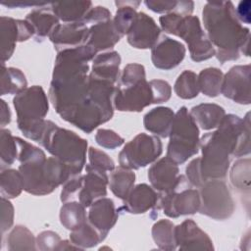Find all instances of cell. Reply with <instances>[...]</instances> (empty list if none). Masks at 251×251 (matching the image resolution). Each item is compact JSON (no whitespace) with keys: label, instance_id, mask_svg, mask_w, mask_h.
I'll return each mask as SVG.
<instances>
[{"label":"cell","instance_id":"bcb514c9","mask_svg":"<svg viewBox=\"0 0 251 251\" xmlns=\"http://www.w3.org/2000/svg\"><path fill=\"white\" fill-rule=\"evenodd\" d=\"M60 236L51 230H44L36 237V248L41 251L57 250L61 242Z\"/></svg>","mask_w":251,"mask_h":251},{"label":"cell","instance_id":"603a6c76","mask_svg":"<svg viewBox=\"0 0 251 251\" xmlns=\"http://www.w3.org/2000/svg\"><path fill=\"white\" fill-rule=\"evenodd\" d=\"M120 65L121 56L117 51L98 53L92 60L90 75L115 84L120 78Z\"/></svg>","mask_w":251,"mask_h":251},{"label":"cell","instance_id":"ffe728a7","mask_svg":"<svg viewBox=\"0 0 251 251\" xmlns=\"http://www.w3.org/2000/svg\"><path fill=\"white\" fill-rule=\"evenodd\" d=\"M88 38V25L81 22L59 24L49 35L57 52L85 45Z\"/></svg>","mask_w":251,"mask_h":251},{"label":"cell","instance_id":"681fc988","mask_svg":"<svg viewBox=\"0 0 251 251\" xmlns=\"http://www.w3.org/2000/svg\"><path fill=\"white\" fill-rule=\"evenodd\" d=\"M14 223V207L8 198L1 197V232L4 234Z\"/></svg>","mask_w":251,"mask_h":251},{"label":"cell","instance_id":"d6a6232c","mask_svg":"<svg viewBox=\"0 0 251 251\" xmlns=\"http://www.w3.org/2000/svg\"><path fill=\"white\" fill-rule=\"evenodd\" d=\"M152 237L159 249L173 251L176 249L175 225L170 220H160L152 226Z\"/></svg>","mask_w":251,"mask_h":251},{"label":"cell","instance_id":"4316f807","mask_svg":"<svg viewBox=\"0 0 251 251\" xmlns=\"http://www.w3.org/2000/svg\"><path fill=\"white\" fill-rule=\"evenodd\" d=\"M50 7L59 21L77 23L81 22L86 13L92 8V2L88 0L53 2L50 4Z\"/></svg>","mask_w":251,"mask_h":251},{"label":"cell","instance_id":"f1b7e54d","mask_svg":"<svg viewBox=\"0 0 251 251\" xmlns=\"http://www.w3.org/2000/svg\"><path fill=\"white\" fill-rule=\"evenodd\" d=\"M134 182L135 174L133 171L120 166L111 172L108 185L116 197L124 200L133 188Z\"/></svg>","mask_w":251,"mask_h":251},{"label":"cell","instance_id":"c3c4849f","mask_svg":"<svg viewBox=\"0 0 251 251\" xmlns=\"http://www.w3.org/2000/svg\"><path fill=\"white\" fill-rule=\"evenodd\" d=\"M185 177L190 185L199 188L205 180L202 177L200 170V157L193 159L185 169Z\"/></svg>","mask_w":251,"mask_h":251},{"label":"cell","instance_id":"8d00e7d4","mask_svg":"<svg viewBox=\"0 0 251 251\" xmlns=\"http://www.w3.org/2000/svg\"><path fill=\"white\" fill-rule=\"evenodd\" d=\"M174 91L181 99H193L197 97L200 92L197 75L189 70L183 71L175 82Z\"/></svg>","mask_w":251,"mask_h":251},{"label":"cell","instance_id":"ab89813d","mask_svg":"<svg viewBox=\"0 0 251 251\" xmlns=\"http://www.w3.org/2000/svg\"><path fill=\"white\" fill-rule=\"evenodd\" d=\"M70 240L75 246L81 250L94 247L102 242L98 231L88 223V221L79 228L71 231Z\"/></svg>","mask_w":251,"mask_h":251},{"label":"cell","instance_id":"f6af8a7d","mask_svg":"<svg viewBox=\"0 0 251 251\" xmlns=\"http://www.w3.org/2000/svg\"><path fill=\"white\" fill-rule=\"evenodd\" d=\"M149 83L153 93V104H161L167 102L171 98L172 87L168 81L163 79H152Z\"/></svg>","mask_w":251,"mask_h":251},{"label":"cell","instance_id":"e0dca14e","mask_svg":"<svg viewBox=\"0 0 251 251\" xmlns=\"http://www.w3.org/2000/svg\"><path fill=\"white\" fill-rule=\"evenodd\" d=\"M185 52L182 43L171 37L163 36L151 49V60L157 69L169 71L182 62Z\"/></svg>","mask_w":251,"mask_h":251},{"label":"cell","instance_id":"9a60e30c","mask_svg":"<svg viewBox=\"0 0 251 251\" xmlns=\"http://www.w3.org/2000/svg\"><path fill=\"white\" fill-rule=\"evenodd\" d=\"M160 34L161 28L156 22L146 13L139 12L126 33V39L136 49H152L158 42Z\"/></svg>","mask_w":251,"mask_h":251},{"label":"cell","instance_id":"52a82bcc","mask_svg":"<svg viewBox=\"0 0 251 251\" xmlns=\"http://www.w3.org/2000/svg\"><path fill=\"white\" fill-rule=\"evenodd\" d=\"M199 188L200 214L219 221L226 220L233 214L234 201L225 181L209 179Z\"/></svg>","mask_w":251,"mask_h":251},{"label":"cell","instance_id":"2e32d148","mask_svg":"<svg viewBox=\"0 0 251 251\" xmlns=\"http://www.w3.org/2000/svg\"><path fill=\"white\" fill-rule=\"evenodd\" d=\"M175 237L176 249L178 250H214L213 242L209 235L204 232L196 223L184 220L181 224L175 226Z\"/></svg>","mask_w":251,"mask_h":251},{"label":"cell","instance_id":"60d3db41","mask_svg":"<svg viewBox=\"0 0 251 251\" xmlns=\"http://www.w3.org/2000/svg\"><path fill=\"white\" fill-rule=\"evenodd\" d=\"M143 79H146L144 66L137 63H130L124 68L118 85H129Z\"/></svg>","mask_w":251,"mask_h":251},{"label":"cell","instance_id":"6da1fadb","mask_svg":"<svg viewBox=\"0 0 251 251\" xmlns=\"http://www.w3.org/2000/svg\"><path fill=\"white\" fill-rule=\"evenodd\" d=\"M200 170L205 181L223 179L229 169V158L250 154V113L243 119L226 115L215 131L200 139Z\"/></svg>","mask_w":251,"mask_h":251},{"label":"cell","instance_id":"4dcf8cb0","mask_svg":"<svg viewBox=\"0 0 251 251\" xmlns=\"http://www.w3.org/2000/svg\"><path fill=\"white\" fill-rule=\"evenodd\" d=\"M139 1H116L118 7L116 15L113 19V24L118 33L123 37L126 35L130 26L132 25L137 12L136 9L140 5Z\"/></svg>","mask_w":251,"mask_h":251},{"label":"cell","instance_id":"ee69618b","mask_svg":"<svg viewBox=\"0 0 251 251\" xmlns=\"http://www.w3.org/2000/svg\"><path fill=\"white\" fill-rule=\"evenodd\" d=\"M83 181V175L79 174L70 177L64 184L61 190L60 200L65 203L77 198V194L81 188Z\"/></svg>","mask_w":251,"mask_h":251},{"label":"cell","instance_id":"db71d44e","mask_svg":"<svg viewBox=\"0 0 251 251\" xmlns=\"http://www.w3.org/2000/svg\"><path fill=\"white\" fill-rule=\"evenodd\" d=\"M70 249H78V248L75 246L71 242V240H61L57 250H70Z\"/></svg>","mask_w":251,"mask_h":251},{"label":"cell","instance_id":"f546056e","mask_svg":"<svg viewBox=\"0 0 251 251\" xmlns=\"http://www.w3.org/2000/svg\"><path fill=\"white\" fill-rule=\"evenodd\" d=\"M27 87V80L24 73L13 67L7 68L1 63L0 94H19Z\"/></svg>","mask_w":251,"mask_h":251},{"label":"cell","instance_id":"ac0fdd59","mask_svg":"<svg viewBox=\"0 0 251 251\" xmlns=\"http://www.w3.org/2000/svg\"><path fill=\"white\" fill-rule=\"evenodd\" d=\"M85 172L86 174L83 175V181L77 194V199L87 208L97 199L106 197L109 176L106 172L91 166L89 163L85 165Z\"/></svg>","mask_w":251,"mask_h":251},{"label":"cell","instance_id":"7c38bea8","mask_svg":"<svg viewBox=\"0 0 251 251\" xmlns=\"http://www.w3.org/2000/svg\"><path fill=\"white\" fill-rule=\"evenodd\" d=\"M250 65H236L224 75L221 93L242 105H249L251 102L250 92Z\"/></svg>","mask_w":251,"mask_h":251},{"label":"cell","instance_id":"ba28073f","mask_svg":"<svg viewBox=\"0 0 251 251\" xmlns=\"http://www.w3.org/2000/svg\"><path fill=\"white\" fill-rule=\"evenodd\" d=\"M163 152V144L158 136L138 133L128 141L119 153L121 167L138 170L154 163Z\"/></svg>","mask_w":251,"mask_h":251},{"label":"cell","instance_id":"836d02e7","mask_svg":"<svg viewBox=\"0 0 251 251\" xmlns=\"http://www.w3.org/2000/svg\"><path fill=\"white\" fill-rule=\"evenodd\" d=\"M7 249L10 251L18 250H35L36 238L32 232L24 226H16L6 238Z\"/></svg>","mask_w":251,"mask_h":251},{"label":"cell","instance_id":"d4e9b609","mask_svg":"<svg viewBox=\"0 0 251 251\" xmlns=\"http://www.w3.org/2000/svg\"><path fill=\"white\" fill-rule=\"evenodd\" d=\"M48 5L50 4L33 9L25 17V20L34 29L36 39H43L46 36L49 37L55 26L59 25V19L55 16L51 7L47 8Z\"/></svg>","mask_w":251,"mask_h":251},{"label":"cell","instance_id":"f907efd6","mask_svg":"<svg viewBox=\"0 0 251 251\" xmlns=\"http://www.w3.org/2000/svg\"><path fill=\"white\" fill-rule=\"evenodd\" d=\"M251 3L250 1H241L239 2L237 8H235V14L238 21L242 24H250L251 19Z\"/></svg>","mask_w":251,"mask_h":251},{"label":"cell","instance_id":"e575fe53","mask_svg":"<svg viewBox=\"0 0 251 251\" xmlns=\"http://www.w3.org/2000/svg\"><path fill=\"white\" fill-rule=\"evenodd\" d=\"M0 190L2 197L12 199L18 197L24 190L23 177L19 170L4 169L0 175Z\"/></svg>","mask_w":251,"mask_h":251},{"label":"cell","instance_id":"8992f818","mask_svg":"<svg viewBox=\"0 0 251 251\" xmlns=\"http://www.w3.org/2000/svg\"><path fill=\"white\" fill-rule=\"evenodd\" d=\"M200 207L199 191L190 187V183L183 176L179 184L173 190L159 194L157 204L152 209V218L158 215L159 210L169 218H178L184 215H193Z\"/></svg>","mask_w":251,"mask_h":251},{"label":"cell","instance_id":"83f0119b","mask_svg":"<svg viewBox=\"0 0 251 251\" xmlns=\"http://www.w3.org/2000/svg\"><path fill=\"white\" fill-rule=\"evenodd\" d=\"M60 223L67 229L73 231L87 223L85 207L75 200L68 201L60 209Z\"/></svg>","mask_w":251,"mask_h":251},{"label":"cell","instance_id":"d6986e66","mask_svg":"<svg viewBox=\"0 0 251 251\" xmlns=\"http://www.w3.org/2000/svg\"><path fill=\"white\" fill-rule=\"evenodd\" d=\"M118 218L119 211L116 209L114 201L108 197L97 199L89 206L87 221L98 231L102 241L114 227Z\"/></svg>","mask_w":251,"mask_h":251},{"label":"cell","instance_id":"d590c367","mask_svg":"<svg viewBox=\"0 0 251 251\" xmlns=\"http://www.w3.org/2000/svg\"><path fill=\"white\" fill-rule=\"evenodd\" d=\"M250 159L246 158L234 162L229 174V178L234 188L247 195L250 192Z\"/></svg>","mask_w":251,"mask_h":251},{"label":"cell","instance_id":"7402d4cb","mask_svg":"<svg viewBox=\"0 0 251 251\" xmlns=\"http://www.w3.org/2000/svg\"><path fill=\"white\" fill-rule=\"evenodd\" d=\"M121 38L122 36L114 26L113 20H109L88 25V38L85 45L98 53L112 49Z\"/></svg>","mask_w":251,"mask_h":251},{"label":"cell","instance_id":"9c48e42d","mask_svg":"<svg viewBox=\"0 0 251 251\" xmlns=\"http://www.w3.org/2000/svg\"><path fill=\"white\" fill-rule=\"evenodd\" d=\"M175 35L183 39L194 62H202L216 55V50L201 27L198 17L182 16L177 24Z\"/></svg>","mask_w":251,"mask_h":251},{"label":"cell","instance_id":"f5cc1de1","mask_svg":"<svg viewBox=\"0 0 251 251\" xmlns=\"http://www.w3.org/2000/svg\"><path fill=\"white\" fill-rule=\"evenodd\" d=\"M0 109H1V126L4 127L11 122V112L8 104L5 102V100H0Z\"/></svg>","mask_w":251,"mask_h":251},{"label":"cell","instance_id":"44dd1931","mask_svg":"<svg viewBox=\"0 0 251 251\" xmlns=\"http://www.w3.org/2000/svg\"><path fill=\"white\" fill-rule=\"evenodd\" d=\"M159 199V193L146 183H139L130 190L124 199V205L120 210L130 214H143L152 210Z\"/></svg>","mask_w":251,"mask_h":251},{"label":"cell","instance_id":"7dc6e473","mask_svg":"<svg viewBox=\"0 0 251 251\" xmlns=\"http://www.w3.org/2000/svg\"><path fill=\"white\" fill-rule=\"evenodd\" d=\"M112 20L111 17V12L103 6H95L92 7L84 16L82 19L81 23L85 24L86 25H90L93 24L101 23V22H106Z\"/></svg>","mask_w":251,"mask_h":251},{"label":"cell","instance_id":"3957f363","mask_svg":"<svg viewBox=\"0 0 251 251\" xmlns=\"http://www.w3.org/2000/svg\"><path fill=\"white\" fill-rule=\"evenodd\" d=\"M17 114V125L28 139L39 142L46 127L49 101L44 89L39 85L26 87L13 99Z\"/></svg>","mask_w":251,"mask_h":251},{"label":"cell","instance_id":"1f68e13d","mask_svg":"<svg viewBox=\"0 0 251 251\" xmlns=\"http://www.w3.org/2000/svg\"><path fill=\"white\" fill-rule=\"evenodd\" d=\"M224 74L220 69L207 68L197 75L199 90L208 97H217L221 94Z\"/></svg>","mask_w":251,"mask_h":251},{"label":"cell","instance_id":"484cf974","mask_svg":"<svg viewBox=\"0 0 251 251\" xmlns=\"http://www.w3.org/2000/svg\"><path fill=\"white\" fill-rule=\"evenodd\" d=\"M189 113L197 126L204 130L217 128L226 116L225 109L214 103L199 104L192 107Z\"/></svg>","mask_w":251,"mask_h":251},{"label":"cell","instance_id":"f35d334b","mask_svg":"<svg viewBox=\"0 0 251 251\" xmlns=\"http://www.w3.org/2000/svg\"><path fill=\"white\" fill-rule=\"evenodd\" d=\"M18 159V144L16 136L11 131L2 127L0 130V162L1 170L7 169Z\"/></svg>","mask_w":251,"mask_h":251},{"label":"cell","instance_id":"816d5d0a","mask_svg":"<svg viewBox=\"0 0 251 251\" xmlns=\"http://www.w3.org/2000/svg\"><path fill=\"white\" fill-rule=\"evenodd\" d=\"M3 6H6L8 8H25V7H42L47 5L48 3H32L27 1H10V2H2Z\"/></svg>","mask_w":251,"mask_h":251},{"label":"cell","instance_id":"b9f144b4","mask_svg":"<svg viewBox=\"0 0 251 251\" xmlns=\"http://www.w3.org/2000/svg\"><path fill=\"white\" fill-rule=\"evenodd\" d=\"M89 164L104 172H112L115 167V162L104 151L94 147H89L87 151Z\"/></svg>","mask_w":251,"mask_h":251},{"label":"cell","instance_id":"4fadbf2b","mask_svg":"<svg viewBox=\"0 0 251 251\" xmlns=\"http://www.w3.org/2000/svg\"><path fill=\"white\" fill-rule=\"evenodd\" d=\"M182 177L177 164L167 156L155 161L148 170L149 181L159 194L175 189Z\"/></svg>","mask_w":251,"mask_h":251},{"label":"cell","instance_id":"74e56055","mask_svg":"<svg viewBox=\"0 0 251 251\" xmlns=\"http://www.w3.org/2000/svg\"><path fill=\"white\" fill-rule=\"evenodd\" d=\"M146 7L159 14H169V13H177L183 16L191 15L194 9V3L192 1H154L146 0L144 1Z\"/></svg>","mask_w":251,"mask_h":251},{"label":"cell","instance_id":"7a4b0ae2","mask_svg":"<svg viewBox=\"0 0 251 251\" xmlns=\"http://www.w3.org/2000/svg\"><path fill=\"white\" fill-rule=\"evenodd\" d=\"M202 16L207 37L220 63L235 61L240 54L249 56L250 30L238 21L230 1L207 2Z\"/></svg>","mask_w":251,"mask_h":251},{"label":"cell","instance_id":"5bb4252c","mask_svg":"<svg viewBox=\"0 0 251 251\" xmlns=\"http://www.w3.org/2000/svg\"><path fill=\"white\" fill-rule=\"evenodd\" d=\"M45 158L35 159L21 163L19 166V172L22 175L24 182V190L32 195H47L53 192L55 189L49 183L44 164Z\"/></svg>","mask_w":251,"mask_h":251},{"label":"cell","instance_id":"cb8c5ba5","mask_svg":"<svg viewBox=\"0 0 251 251\" xmlns=\"http://www.w3.org/2000/svg\"><path fill=\"white\" fill-rule=\"evenodd\" d=\"M174 118L175 113L171 108L160 106L145 114L143 125L145 129L155 136L166 138L170 134Z\"/></svg>","mask_w":251,"mask_h":251},{"label":"cell","instance_id":"8fae6325","mask_svg":"<svg viewBox=\"0 0 251 251\" xmlns=\"http://www.w3.org/2000/svg\"><path fill=\"white\" fill-rule=\"evenodd\" d=\"M1 63L8 61L16 48L17 42H23L34 35L32 25L26 20H16L11 17L0 18Z\"/></svg>","mask_w":251,"mask_h":251},{"label":"cell","instance_id":"30bf717a","mask_svg":"<svg viewBox=\"0 0 251 251\" xmlns=\"http://www.w3.org/2000/svg\"><path fill=\"white\" fill-rule=\"evenodd\" d=\"M114 108L120 112H141L145 107L153 104V93L149 81L140 80L129 85L116 87Z\"/></svg>","mask_w":251,"mask_h":251},{"label":"cell","instance_id":"7bdbcfd3","mask_svg":"<svg viewBox=\"0 0 251 251\" xmlns=\"http://www.w3.org/2000/svg\"><path fill=\"white\" fill-rule=\"evenodd\" d=\"M95 141L107 149H115L122 146L125 139L112 129L99 128L95 134Z\"/></svg>","mask_w":251,"mask_h":251},{"label":"cell","instance_id":"277c9868","mask_svg":"<svg viewBox=\"0 0 251 251\" xmlns=\"http://www.w3.org/2000/svg\"><path fill=\"white\" fill-rule=\"evenodd\" d=\"M38 143L76 174L81 173L85 165L88 144L75 132L60 127L47 120L45 130Z\"/></svg>","mask_w":251,"mask_h":251},{"label":"cell","instance_id":"5b68a950","mask_svg":"<svg viewBox=\"0 0 251 251\" xmlns=\"http://www.w3.org/2000/svg\"><path fill=\"white\" fill-rule=\"evenodd\" d=\"M167 157L177 165L183 164L199 151V128L187 108L182 106L175 114Z\"/></svg>","mask_w":251,"mask_h":251}]
</instances>
